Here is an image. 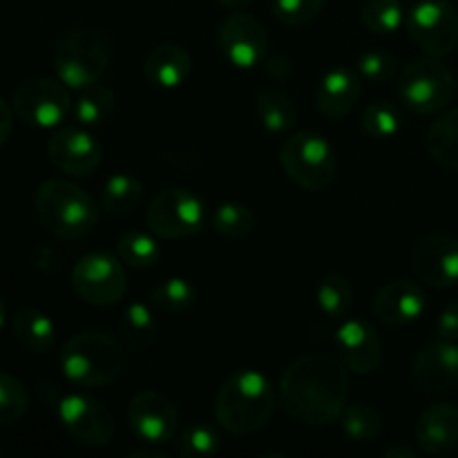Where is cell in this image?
I'll list each match as a JSON object with an SVG mask.
<instances>
[{"label":"cell","instance_id":"1","mask_svg":"<svg viewBox=\"0 0 458 458\" xmlns=\"http://www.w3.org/2000/svg\"><path fill=\"white\" fill-rule=\"evenodd\" d=\"M343 360L327 353L295 358L280 378V403L286 414L307 428L335 423L349 403L352 383Z\"/></svg>","mask_w":458,"mask_h":458},{"label":"cell","instance_id":"2","mask_svg":"<svg viewBox=\"0 0 458 458\" xmlns=\"http://www.w3.org/2000/svg\"><path fill=\"white\" fill-rule=\"evenodd\" d=\"M277 394L271 378L258 369H237L226 376L215 396V419L219 428L235 437L255 434L271 423Z\"/></svg>","mask_w":458,"mask_h":458},{"label":"cell","instance_id":"3","mask_svg":"<svg viewBox=\"0 0 458 458\" xmlns=\"http://www.w3.org/2000/svg\"><path fill=\"white\" fill-rule=\"evenodd\" d=\"M34 210L45 233L61 242H76L97 228L101 206L70 179L52 177L36 188Z\"/></svg>","mask_w":458,"mask_h":458},{"label":"cell","instance_id":"4","mask_svg":"<svg viewBox=\"0 0 458 458\" xmlns=\"http://www.w3.org/2000/svg\"><path fill=\"white\" fill-rule=\"evenodd\" d=\"M123 362L119 340L101 329L79 331L63 344L58 353L63 378L83 392L114 383L123 371Z\"/></svg>","mask_w":458,"mask_h":458},{"label":"cell","instance_id":"5","mask_svg":"<svg viewBox=\"0 0 458 458\" xmlns=\"http://www.w3.org/2000/svg\"><path fill=\"white\" fill-rule=\"evenodd\" d=\"M110 65V40L94 27L65 31L54 47V72L70 89L98 83Z\"/></svg>","mask_w":458,"mask_h":458},{"label":"cell","instance_id":"6","mask_svg":"<svg viewBox=\"0 0 458 458\" xmlns=\"http://www.w3.org/2000/svg\"><path fill=\"white\" fill-rule=\"evenodd\" d=\"M280 165L295 186L309 192L327 191L338 174L334 146L311 130H302L284 139L280 148Z\"/></svg>","mask_w":458,"mask_h":458},{"label":"cell","instance_id":"7","mask_svg":"<svg viewBox=\"0 0 458 458\" xmlns=\"http://www.w3.org/2000/svg\"><path fill=\"white\" fill-rule=\"evenodd\" d=\"M454 92V74L437 56L414 58L398 74V98L414 114H437L445 110Z\"/></svg>","mask_w":458,"mask_h":458},{"label":"cell","instance_id":"8","mask_svg":"<svg viewBox=\"0 0 458 458\" xmlns=\"http://www.w3.org/2000/svg\"><path fill=\"white\" fill-rule=\"evenodd\" d=\"M208 219L204 201L183 186L164 188L146 208L148 231L155 233L159 240H186L199 235L208 226Z\"/></svg>","mask_w":458,"mask_h":458},{"label":"cell","instance_id":"9","mask_svg":"<svg viewBox=\"0 0 458 458\" xmlns=\"http://www.w3.org/2000/svg\"><path fill=\"white\" fill-rule=\"evenodd\" d=\"M72 286L83 302L92 307H114L128 293V273L119 255L94 253L83 255L72 268Z\"/></svg>","mask_w":458,"mask_h":458},{"label":"cell","instance_id":"10","mask_svg":"<svg viewBox=\"0 0 458 458\" xmlns=\"http://www.w3.org/2000/svg\"><path fill=\"white\" fill-rule=\"evenodd\" d=\"M67 85L47 76H30L13 88L12 107L21 121L34 128H58L72 114Z\"/></svg>","mask_w":458,"mask_h":458},{"label":"cell","instance_id":"11","mask_svg":"<svg viewBox=\"0 0 458 458\" xmlns=\"http://www.w3.org/2000/svg\"><path fill=\"white\" fill-rule=\"evenodd\" d=\"M405 25L428 56H450L458 47V12L447 0H419L407 13Z\"/></svg>","mask_w":458,"mask_h":458},{"label":"cell","instance_id":"12","mask_svg":"<svg viewBox=\"0 0 458 458\" xmlns=\"http://www.w3.org/2000/svg\"><path fill=\"white\" fill-rule=\"evenodd\" d=\"M58 420L72 441L85 447L110 445L116 434L112 411L89 394H67L58 403Z\"/></svg>","mask_w":458,"mask_h":458},{"label":"cell","instance_id":"13","mask_svg":"<svg viewBox=\"0 0 458 458\" xmlns=\"http://www.w3.org/2000/svg\"><path fill=\"white\" fill-rule=\"evenodd\" d=\"M128 428L146 445H165L174 441L179 429V410L174 401L155 389L134 394L128 403Z\"/></svg>","mask_w":458,"mask_h":458},{"label":"cell","instance_id":"14","mask_svg":"<svg viewBox=\"0 0 458 458\" xmlns=\"http://www.w3.org/2000/svg\"><path fill=\"white\" fill-rule=\"evenodd\" d=\"M222 56L237 70H253L262 65L268 54V34L262 22L244 12H235L222 21L217 30Z\"/></svg>","mask_w":458,"mask_h":458},{"label":"cell","instance_id":"15","mask_svg":"<svg viewBox=\"0 0 458 458\" xmlns=\"http://www.w3.org/2000/svg\"><path fill=\"white\" fill-rule=\"evenodd\" d=\"M411 380L428 396L452 392L458 385V343L438 335L425 343L411 362Z\"/></svg>","mask_w":458,"mask_h":458},{"label":"cell","instance_id":"16","mask_svg":"<svg viewBox=\"0 0 458 458\" xmlns=\"http://www.w3.org/2000/svg\"><path fill=\"white\" fill-rule=\"evenodd\" d=\"M416 277L429 289H450L458 284V237L432 233L416 244L411 253Z\"/></svg>","mask_w":458,"mask_h":458},{"label":"cell","instance_id":"17","mask_svg":"<svg viewBox=\"0 0 458 458\" xmlns=\"http://www.w3.org/2000/svg\"><path fill=\"white\" fill-rule=\"evenodd\" d=\"M47 159L70 177H89L103 159V148L88 130L61 128L47 139Z\"/></svg>","mask_w":458,"mask_h":458},{"label":"cell","instance_id":"18","mask_svg":"<svg viewBox=\"0 0 458 458\" xmlns=\"http://www.w3.org/2000/svg\"><path fill=\"white\" fill-rule=\"evenodd\" d=\"M335 347L343 365L358 376H369L383 362V340L365 318H343L335 329Z\"/></svg>","mask_w":458,"mask_h":458},{"label":"cell","instance_id":"19","mask_svg":"<svg viewBox=\"0 0 458 458\" xmlns=\"http://www.w3.org/2000/svg\"><path fill=\"white\" fill-rule=\"evenodd\" d=\"M371 311L378 322L387 327H405L416 322L428 311V295L423 286L411 280H392L380 286L374 295Z\"/></svg>","mask_w":458,"mask_h":458},{"label":"cell","instance_id":"20","mask_svg":"<svg viewBox=\"0 0 458 458\" xmlns=\"http://www.w3.org/2000/svg\"><path fill=\"white\" fill-rule=\"evenodd\" d=\"M414 438L425 454H450L458 447V407L452 403L429 405L416 420Z\"/></svg>","mask_w":458,"mask_h":458},{"label":"cell","instance_id":"21","mask_svg":"<svg viewBox=\"0 0 458 458\" xmlns=\"http://www.w3.org/2000/svg\"><path fill=\"white\" fill-rule=\"evenodd\" d=\"M360 76L347 65L327 72L316 88V107L327 119H343L356 107L362 94Z\"/></svg>","mask_w":458,"mask_h":458},{"label":"cell","instance_id":"22","mask_svg":"<svg viewBox=\"0 0 458 458\" xmlns=\"http://www.w3.org/2000/svg\"><path fill=\"white\" fill-rule=\"evenodd\" d=\"M192 74V58L183 45L159 43L143 61V76L161 89L182 88Z\"/></svg>","mask_w":458,"mask_h":458},{"label":"cell","instance_id":"23","mask_svg":"<svg viewBox=\"0 0 458 458\" xmlns=\"http://www.w3.org/2000/svg\"><path fill=\"white\" fill-rule=\"evenodd\" d=\"M12 334L25 352L45 356L56 344V325L45 311L22 307L12 316Z\"/></svg>","mask_w":458,"mask_h":458},{"label":"cell","instance_id":"24","mask_svg":"<svg viewBox=\"0 0 458 458\" xmlns=\"http://www.w3.org/2000/svg\"><path fill=\"white\" fill-rule=\"evenodd\" d=\"M425 146L438 165L458 173V107L443 112L438 119L432 121Z\"/></svg>","mask_w":458,"mask_h":458},{"label":"cell","instance_id":"25","mask_svg":"<svg viewBox=\"0 0 458 458\" xmlns=\"http://www.w3.org/2000/svg\"><path fill=\"white\" fill-rule=\"evenodd\" d=\"M143 199V183L141 179L132 177V174L116 173L103 183L101 197H98V206L106 215L112 217H123V215L134 213L141 206Z\"/></svg>","mask_w":458,"mask_h":458},{"label":"cell","instance_id":"26","mask_svg":"<svg viewBox=\"0 0 458 458\" xmlns=\"http://www.w3.org/2000/svg\"><path fill=\"white\" fill-rule=\"evenodd\" d=\"M123 343L132 352H148L157 343L159 335V322H157L155 311L143 302H132L123 309V316L119 320Z\"/></svg>","mask_w":458,"mask_h":458},{"label":"cell","instance_id":"27","mask_svg":"<svg viewBox=\"0 0 458 458\" xmlns=\"http://www.w3.org/2000/svg\"><path fill=\"white\" fill-rule=\"evenodd\" d=\"M255 112L262 128L273 134L289 132L298 123V107L282 89H262L255 98Z\"/></svg>","mask_w":458,"mask_h":458},{"label":"cell","instance_id":"28","mask_svg":"<svg viewBox=\"0 0 458 458\" xmlns=\"http://www.w3.org/2000/svg\"><path fill=\"white\" fill-rule=\"evenodd\" d=\"M116 107V97L107 85L94 83L79 89V97L72 101V116L79 125L94 128L106 123Z\"/></svg>","mask_w":458,"mask_h":458},{"label":"cell","instance_id":"29","mask_svg":"<svg viewBox=\"0 0 458 458\" xmlns=\"http://www.w3.org/2000/svg\"><path fill=\"white\" fill-rule=\"evenodd\" d=\"M150 302L168 316H182L197 304V289L186 277H164L150 289Z\"/></svg>","mask_w":458,"mask_h":458},{"label":"cell","instance_id":"30","mask_svg":"<svg viewBox=\"0 0 458 458\" xmlns=\"http://www.w3.org/2000/svg\"><path fill=\"white\" fill-rule=\"evenodd\" d=\"M316 302L320 311L331 320H343L353 307V284L343 273H327L316 291Z\"/></svg>","mask_w":458,"mask_h":458},{"label":"cell","instance_id":"31","mask_svg":"<svg viewBox=\"0 0 458 458\" xmlns=\"http://www.w3.org/2000/svg\"><path fill=\"white\" fill-rule=\"evenodd\" d=\"M338 420L343 432L353 443H371L383 434V416L365 401L347 403Z\"/></svg>","mask_w":458,"mask_h":458},{"label":"cell","instance_id":"32","mask_svg":"<svg viewBox=\"0 0 458 458\" xmlns=\"http://www.w3.org/2000/svg\"><path fill=\"white\" fill-rule=\"evenodd\" d=\"M116 255L125 267L152 268L159 262L161 246L152 231H128L116 242Z\"/></svg>","mask_w":458,"mask_h":458},{"label":"cell","instance_id":"33","mask_svg":"<svg viewBox=\"0 0 458 458\" xmlns=\"http://www.w3.org/2000/svg\"><path fill=\"white\" fill-rule=\"evenodd\" d=\"M222 447L219 432L206 420L186 425L182 432L174 437V454L182 458H210Z\"/></svg>","mask_w":458,"mask_h":458},{"label":"cell","instance_id":"34","mask_svg":"<svg viewBox=\"0 0 458 458\" xmlns=\"http://www.w3.org/2000/svg\"><path fill=\"white\" fill-rule=\"evenodd\" d=\"M208 224L217 235L226 237V240H242L253 233L255 215L249 206L240 204V201H224L210 213Z\"/></svg>","mask_w":458,"mask_h":458},{"label":"cell","instance_id":"35","mask_svg":"<svg viewBox=\"0 0 458 458\" xmlns=\"http://www.w3.org/2000/svg\"><path fill=\"white\" fill-rule=\"evenodd\" d=\"M362 22L369 31L378 36L396 34L405 25V9L401 0H367L362 4Z\"/></svg>","mask_w":458,"mask_h":458},{"label":"cell","instance_id":"36","mask_svg":"<svg viewBox=\"0 0 458 458\" xmlns=\"http://www.w3.org/2000/svg\"><path fill=\"white\" fill-rule=\"evenodd\" d=\"M362 130H365L369 137L380 139H394L401 132L403 125V114L398 112V107L394 103L378 98V101L369 103V106L362 110Z\"/></svg>","mask_w":458,"mask_h":458},{"label":"cell","instance_id":"37","mask_svg":"<svg viewBox=\"0 0 458 458\" xmlns=\"http://www.w3.org/2000/svg\"><path fill=\"white\" fill-rule=\"evenodd\" d=\"M30 394L16 376L0 371V425H13L27 414Z\"/></svg>","mask_w":458,"mask_h":458},{"label":"cell","instance_id":"38","mask_svg":"<svg viewBox=\"0 0 458 458\" xmlns=\"http://www.w3.org/2000/svg\"><path fill=\"white\" fill-rule=\"evenodd\" d=\"M356 72L362 81L374 85H385L396 79L398 63L396 56L385 49H369L362 52L356 61Z\"/></svg>","mask_w":458,"mask_h":458},{"label":"cell","instance_id":"39","mask_svg":"<svg viewBox=\"0 0 458 458\" xmlns=\"http://www.w3.org/2000/svg\"><path fill=\"white\" fill-rule=\"evenodd\" d=\"M325 0H271L273 16L289 27H302L316 21Z\"/></svg>","mask_w":458,"mask_h":458},{"label":"cell","instance_id":"40","mask_svg":"<svg viewBox=\"0 0 458 458\" xmlns=\"http://www.w3.org/2000/svg\"><path fill=\"white\" fill-rule=\"evenodd\" d=\"M437 335L458 343V302L443 309L437 318Z\"/></svg>","mask_w":458,"mask_h":458},{"label":"cell","instance_id":"41","mask_svg":"<svg viewBox=\"0 0 458 458\" xmlns=\"http://www.w3.org/2000/svg\"><path fill=\"white\" fill-rule=\"evenodd\" d=\"M262 67L264 72H267V76H271L273 81H284L293 74V65H291V61L284 54L268 52L267 58L262 61Z\"/></svg>","mask_w":458,"mask_h":458},{"label":"cell","instance_id":"42","mask_svg":"<svg viewBox=\"0 0 458 458\" xmlns=\"http://www.w3.org/2000/svg\"><path fill=\"white\" fill-rule=\"evenodd\" d=\"M13 119H16V112H13L12 103H7L4 98H0V148L9 141L13 132Z\"/></svg>","mask_w":458,"mask_h":458},{"label":"cell","instance_id":"43","mask_svg":"<svg viewBox=\"0 0 458 458\" xmlns=\"http://www.w3.org/2000/svg\"><path fill=\"white\" fill-rule=\"evenodd\" d=\"M385 458H416L419 456V450L410 445V443H394L392 447L383 452Z\"/></svg>","mask_w":458,"mask_h":458},{"label":"cell","instance_id":"44","mask_svg":"<svg viewBox=\"0 0 458 458\" xmlns=\"http://www.w3.org/2000/svg\"><path fill=\"white\" fill-rule=\"evenodd\" d=\"M130 456H132V458H168V454H165L164 450H159V445H155L152 450H148V447L143 450V447H141V450L130 452Z\"/></svg>","mask_w":458,"mask_h":458},{"label":"cell","instance_id":"45","mask_svg":"<svg viewBox=\"0 0 458 458\" xmlns=\"http://www.w3.org/2000/svg\"><path fill=\"white\" fill-rule=\"evenodd\" d=\"M219 3H222L224 7H228V9H235V12H240V9L249 7V4L253 3V0H219Z\"/></svg>","mask_w":458,"mask_h":458},{"label":"cell","instance_id":"46","mask_svg":"<svg viewBox=\"0 0 458 458\" xmlns=\"http://www.w3.org/2000/svg\"><path fill=\"white\" fill-rule=\"evenodd\" d=\"M4 325H7V302H4V298L0 295V331H3Z\"/></svg>","mask_w":458,"mask_h":458},{"label":"cell","instance_id":"47","mask_svg":"<svg viewBox=\"0 0 458 458\" xmlns=\"http://www.w3.org/2000/svg\"><path fill=\"white\" fill-rule=\"evenodd\" d=\"M0 452H3V450H0Z\"/></svg>","mask_w":458,"mask_h":458}]
</instances>
